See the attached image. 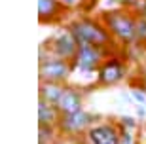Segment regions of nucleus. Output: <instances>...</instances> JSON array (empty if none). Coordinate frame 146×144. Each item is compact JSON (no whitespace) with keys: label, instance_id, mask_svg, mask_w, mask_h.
Instances as JSON below:
<instances>
[{"label":"nucleus","instance_id":"1","mask_svg":"<svg viewBox=\"0 0 146 144\" xmlns=\"http://www.w3.org/2000/svg\"><path fill=\"white\" fill-rule=\"evenodd\" d=\"M66 29L70 31V34L74 36L78 46H95L101 49H112L116 51V42H114L112 34L108 32V29L104 27L99 17L91 15H80L72 19Z\"/></svg>","mask_w":146,"mask_h":144},{"label":"nucleus","instance_id":"2","mask_svg":"<svg viewBox=\"0 0 146 144\" xmlns=\"http://www.w3.org/2000/svg\"><path fill=\"white\" fill-rule=\"evenodd\" d=\"M99 19L112 34L116 46L121 49H127L135 46V25L137 13L133 10H121V8H106L99 11Z\"/></svg>","mask_w":146,"mask_h":144},{"label":"nucleus","instance_id":"3","mask_svg":"<svg viewBox=\"0 0 146 144\" xmlns=\"http://www.w3.org/2000/svg\"><path fill=\"white\" fill-rule=\"evenodd\" d=\"M97 121H101V116H99V114L87 112V110L82 108L78 112L61 116L57 131H59L61 137H65V139H68V140H80L82 137L89 131V127H93Z\"/></svg>","mask_w":146,"mask_h":144},{"label":"nucleus","instance_id":"4","mask_svg":"<svg viewBox=\"0 0 146 144\" xmlns=\"http://www.w3.org/2000/svg\"><path fill=\"white\" fill-rule=\"evenodd\" d=\"M72 72H74V68H72L70 61L53 57L48 51H46V57L40 59V66H38L40 84H68Z\"/></svg>","mask_w":146,"mask_h":144},{"label":"nucleus","instance_id":"5","mask_svg":"<svg viewBox=\"0 0 146 144\" xmlns=\"http://www.w3.org/2000/svg\"><path fill=\"white\" fill-rule=\"evenodd\" d=\"M127 61L121 59L118 53L110 55L103 61V64L99 66L97 74H95V86L97 87H112L125 80L127 76Z\"/></svg>","mask_w":146,"mask_h":144},{"label":"nucleus","instance_id":"6","mask_svg":"<svg viewBox=\"0 0 146 144\" xmlns=\"http://www.w3.org/2000/svg\"><path fill=\"white\" fill-rule=\"evenodd\" d=\"M80 140L82 144H121V125L118 119H101Z\"/></svg>","mask_w":146,"mask_h":144},{"label":"nucleus","instance_id":"7","mask_svg":"<svg viewBox=\"0 0 146 144\" xmlns=\"http://www.w3.org/2000/svg\"><path fill=\"white\" fill-rule=\"evenodd\" d=\"M110 55H114L112 49H101L95 46H80L74 61H72V68H74V72H82V74H97L99 66Z\"/></svg>","mask_w":146,"mask_h":144},{"label":"nucleus","instance_id":"8","mask_svg":"<svg viewBox=\"0 0 146 144\" xmlns=\"http://www.w3.org/2000/svg\"><path fill=\"white\" fill-rule=\"evenodd\" d=\"M49 55H53V57H59V59H65V61H74L76 53H78V44H76L74 36L70 34L68 29H59V31L55 32L51 38H48L46 42H42V46Z\"/></svg>","mask_w":146,"mask_h":144},{"label":"nucleus","instance_id":"9","mask_svg":"<svg viewBox=\"0 0 146 144\" xmlns=\"http://www.w3.org/2000/svg\"><path fill=\"white\" fill-rule=\"evenodd\" d=\"M86 93H87V91L84 89L82 86L78 87V86H72V84H66L65 91H63V95H61L59 102H57V110L61 112V116L82 110V108H84Z\"/></svg>","mask_w":146,"mask_h":144},{"label":"nucleus","instance_id":"10","mask_svg":"<svg viewBox=\"0 0 146 144\" xmlns=\"http://www.w3.org/2000/svg\"><path fill=\"white\" fill-rule=\"evenodd\" d=\"M66 8L59 0H38V21L40 25H57L65 19Z\"/></svg>","mask_w":146,"mask_h":144},{"label":"nucleus","instance_id":"11","mask_svg":"<svg viewBox=\"0 0 146 144\" xmlns=\"http://www.w3.org/2000/svg\"><path fill=\"white\" fill-rule=\"evenodd\" d=\"M59 119H61V112L57 110V106H53L46 101H38V125L57 127Z\"/></svg>","mask_w":146,"mask_h":144},{"label":"nucleus","instance_id":"12","mask_svg":"<svg viewBox=\"0 0 146 144\" xmlns=\"http://www.w3.org/2000/svg\"><path fill=\"white\" fill-rule=\"evenodd\" d=\"M65 86L66 84H40L38 87V95H40V101H46L49 104L57 106L63 91H65Z\"/></svg>","mask_w":146,"mask_h":144},{"label":"nucleus","instance_id":"13","mask_svg":"<svg viewBox=\"0 0 146 144\" xmlns=\"http://www.w3.org/2000/svg\"><path fill=\"white\" fill-rule=\"evenodd\" d=\"M59 131L57 127H46V125H40L38 127V144H55L59 140Z\"/></svg>","mask_w":146,"mask_h":144},{"label":"nucleus","instance_id":"14","mask_svg":"<svg viewBox=\"0 0 146 144\" xmlns=\"http://www.w3.org/2000/svg\"><path fill=\"white\" fill-rule=\"evenodd\" d=\"M135 46L139 49H146V17L137 15V25H135Z\"/></svg>","mask_w":146,"mask_h":144},{"label":"nucleus","instance_id":"15","mask_svg":"<svg viewBox=\"0 0 146 144\" xmlns=\"http://www.w3.org/2000/svg\"><path fill=\"white\" fill-rule=\"evenodd\" d=\"M106 6L110 10L112 8H121V10H137L139 6V0H106Z\"/></svg>","mask_w":146,"mask_h":144},{"label":"nucleus","instance_id":"16","mask_svg":"<svg viewBox=\"0 0 146 144\" xmlns=\"http://www.w3.org/2000/svg\"><path fill=\"white\" fill-rule=\"evenodd\" d=\"M129 95H131V99L137 102V104H142V106H146V93L141 89V87H131V91H129Z\"/></svg>","mask_w":146,"mask_h":144},{"label":"nucleus","instance_id":"17","mask_svg":"<svg viewBox=\"0 0 146 144\" xmlns=\"http://www.w3.org/2000/svg\"><path fill=\"white\" fill-rule=\"evenodd\" d=\"M118 123L121 125V127H125V129H131V131H135L137 125H139V121H137L135 117H131V116H119Z\"/></svg>","mask_w":146,"mask_h":144},{"label":"nucleus","instance_id":"18","mask_svg":"<svg viewBox=\"0 0 146 144\" xmlns=\"http://www.w3.org/2000/svg\"><path fill=\"white\" fill-rule=\"evenodd\" d=\"M121 144H137L135 131H131V129L121 127Z\"/></svg>","mask_w":146,"mask_h":144},{"label":"nucleus","instance_id":"19","mask_svg":"<svg viewBox=\"0 0 146 144\" xmlns=\"http://www.w3.org/2000/svg\"><path fill=\"white\" fill-rule=\"evenodd\" d=\"M66 10H84V0H59Z\"/></svg>","mask_w":146,"mask_h":144},{"label":"nucleus","instance_id":"20","mask_svg":"<svg viewBox=\"0 0 146 144\" xmlns=\"http://www.w3.org/2000/svg\"><path fill=\"white\" fill-rule=\"evenodd\" d=\"M135 87H141V89L146 93V72H139V82H137Z\"/></svg>","mask_w":146,"mask_h":144},{"label":"nucleus","instance_id":"21","mask_svg":"<svg viewBox=\"0 0 146 144\" xmlns=\"http://www.w3.org/2000/svg\"><path fill=\"white\" fill-rule=\"evenodd\" d=\"M137 117H139V119H146V106H142V104H137Z\"/></svg>","mask_w":146,"mask_h":144},{"label":"nucleus","instance_id":"22","mask_svg":"<svg viewBox=\"0 0 146 144\" xmlns=\"http://www.w3.org/2000/svg\"><path fill=\"white\" fill-rule=\"evenodd\" d=\"M95 4H97V0H84V10H86V11H91Z\"/></svg>","mask_w":146,"mask_h":144},{"label":"nucleus","instance_id":"23","mask_svg":"<svg viewBox=\"0 0 146 144\" xmlns=\"http://www.w3.org/2000/svg\"><path fill=\"white\" fill-rule=\"evenodd\" d=\"M139 2H146V0H139Z\"/></svg>","mask_w":146,"mask_h":144}]
</instances>
